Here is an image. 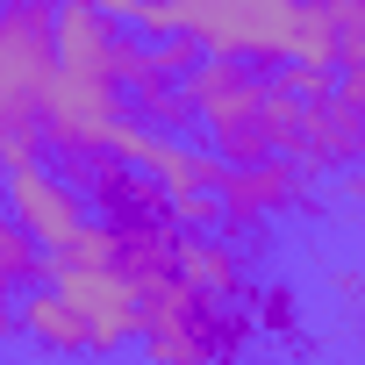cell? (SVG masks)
Segmentation results:
<instances>
[{"instance_id": "1", "label": "cell", "mask_w": 365, "mask_h": 365, "mask_svg": "<svg viewBox=\"0 0 365 365\" xmlns=\"http://www.w3.org/2000/svg\"><path fill=\"white\" fill-rule=\"evenodd\" d=\"M51 93H58V8L8 0L0 8V179L43 165Z\"/></svg>"}, {"instance_id": "2", "label": "cell", "mask_w": 365, "mask_h": 365, "mask_svg": "<svg viewBox=\"0 0 365 365\" xmlns=\"http://www.w3.org/2000/svg\"><path fill=\"white\" fill-rule=\"evenodd\" d=\"M244 329H251L244 308L208 301L201 287L172 279V287H158V294L143 301L136 351H143V365H237Z\"/></svg>"}, {"instance_id": "3", "label": "cell", "mask_w": 365, "mask_h": 365, "mask_svg": "<svg viewBox=\"0 0 365 365\" xmlns=\"http://www.w3.org/2000/svg\"><path fill=\"white\" fill-rule=\"evenodd\" d=\"M179 36H194L208 58H237L258 72L294 65L301 43V8L294 0H179Z\"/></svg>"}, {"instance_id": "4", "label": "cell", "mask_w": 365, "mask_h": 365, "mask_svg": "<svg viewBox=\"0 0 365 365\" xmlns=\"http://www.w3.org/2000/svg\"><path fill=\"white\" fill-rule=\"evenodd\" d=\"M43 279L86 315V329H93V358H115L122 344H136L143 294H136L115 265H58V258H43Z\"/></svg>"}, {"instance_id": "5", "label": "cell", "mask_w": 365, "mask_h": 365, "mask_svg": "<svg viewBox=\"0 0 365 365\" xmlns=\"http://www.w3.org/2000/svg\"><path fill=\"white\" fill-rule=\"evenodd\" d=\"M0 208L43 244V258H51V251H72V244L93 230L86 194L72 187L58 165H29V172H15V179H0Z\"/></svg>"}, {"instance_id": "6", "label": "cell", "mask_w": 365, "mask_h": 365, "mask_svg": "<svg viewBox=\"0 0 365 365\" xmlns=\"http://www.w3.org/2000/svg\"><path fill=\"white\" fill-rule=\"evenodd\" d=\"M215 201H222V230L251 237V230H265V215H308L315 208V172L301 158H265L251 172H230Z\"/></svg>"}, {"instance_id": "7", "label": "cell", "mask_w": 365, "mask_h": 365, "mask_svg": "<svg viewBox=\"0 0 365 365\" xmlns=\"http://www.w3.org/2000/svg\"><path fill=\"white\" fill-rule=\"evenodd\" d=\"M294 158L308 172H358L365 165V115L344 93L308 101L301 108V129H294Z\"/></svg>"}, {"instance_id": "8", "label": "cell", "mask_w": 365, "mask_h": 365, "mask_svg": "<svg viewBox=\"0 0 365 365\" xmlns=\"http://www.w3.org/2000/svg\"><path fill=\"white\" fill-rule=\"evenodd\" d=\"M265 101H272V79H265L258 65H237V58H208V65L187 79V108H194V122H208V129H230V122L258 115Z\"/></svg>"}, {"instance_id": "9", "label": "cell", "mask_w": 365, "mask_h": 365, "mask_svg": "<svg viewBox=\"0 0 365 365\" xmlns=\"http://www.w3.org/2000/svg\"><path fill=\"white\" fill-rule=\"evenodd\" d=\"M122 22L115 8H93V0H65L58 8V65L79 79H108L115 86V51H122Z\"/></svg>"}, {"instance_id": "10", "label": "cell", "mask_w": 365, "mask_h": 365, "mask_svg": "<svg viewBox=\"0 0 365 365\" xmlns=\"http://www.w3.org/2000/svg\"><path fill=\"white\" fill-rule=\"evenodd\" d=\"M108 230H115V272H122L143 301L179 279V244H187V237H179L172 215H165V222H108Z\"/></svg>"}, {"instance_id": "11", "label": "cell", "mask_w": 365, "mask_h": 365, "mask_svg": "<svg viewBox=\"0 0 365 365\" xmlns=\"http://www.w3.org/2000/svg\"><path fill=\"white\" fill-rule=\"evenodd\" d=\"M15 315H22V336H29L43 358H93V329H86V315H79L51 279H43V287H22Z\"/></svg>"}, {"instance_id": "12", "label": "cell", "mask_w": 365, "mask_h": 365, "mask_svg": "<svg viewBox=\"0 0 365 365\" xmlns=\"http://www.w3.org/2000/svg\"><path fill=\"white\" fill-rule=\"evenodd\" d=\"M179 279L187 287H201L208 301H244V287H251V272H244V251L230 244V237H187L179 244Z\"/></svg>"}, {"instance_id": "13", "label": "cell", "mask_w": 365, "mask_h": 365, "mask_svg": "<svg viewBox=\"0 0 365 365\" xmlns=\"http://www.w3.org/2000/svg\"><path fill=\"white\" fill-rule=\"evenodd\" d=\"M93 208H101V222H165L172 215V194L158 187L150 172H136V165H122L108 187L93 194Z\"/></svg>"}, {"instance_id": "14", "label": "cell", "mask_w": 365, "mask_h": 365, "mask_svg": "<svg viewBox=\"0 0 365 365\" xmlns=\"http://www.w3.org/2000/svg\"><path fill=\"white\" fill-rule=\"evenodd\" d=\"M129 108H136V115H150V129H158V136H179V129H194L187 86H179V79H165V72H150L143 86H129Z\"/></svg>"}, {"instance_id": "15", "label": "cell", "mask_w": 365, "mask_h": 365, "mask_svg": "<svg viewBox=\"0 0 365 365\" xmlns=\"http://www.w3.org/2000/svg\"><path fill=\"white\" fill-rule=\"evenodd\" d=\"M0 272H8L15 287H43V244L0 208Z\"/></svg>"}, {"instance_id": "16", "label": "cell", "mask_w": 365, "mask_h": 365, "mask_svg": "<svg viewBox=\"0 0 365 365\" xmlns=\"http://www.w3.org/2000/svg\"><path fill=\"white\" fill-rule=\"evenodd\" d=\"M251 322H258L265 336H294V329H301V294H294L287 279H272V287L251 301Z\"/></svg>"}, {"instance_id": "17", "label": "cell", "mask_w": 365, "mask_h": 365, "mask_svg": "<svg viewBox=\"0 0 365 365\" xmlns=\"http://www.w3.org/2000/svg\"><path fill=\"white\" fill-rule=\"evenodd\" d=\"M329 301L336 308H365V265H336L329 272Z\"/></svg>"}, {"instance_id": "18", "label": "cell", "mask_w": 365, "mask_h": 365, "mask_svg": "<svg viewBox=\"0 0 365 365\" xmlns=\"http://www.w3.org/2000/svg\"><path fill=\"white\" fill-rule=\"evenodd\" d=\"M336 93H344V101H351V108H358V115H365V65H351V72H344V79H336Z\"/></svg>"}, {"instance_id": "19", "label": "cell", "mask_w": 365, "mask_h": 365, "mask_svg": "<svg viewBox=\"0 0 365 365\" xmlns=\"http://www.w3.org/2000/svg\"><path fill=\"white\" fill-rule=\"evenodd\" d=\"M336 194H344V201H365V165H358V172H344V179H336Z\"/></svg>"}, {"instance_id": "20", "label": "cell", "mask_w": 365, "mask_h": 365, "mask_svg": "<svg viewBox=\"0 0 365 365\" xmlns=\"http://www.w3.org/2000/svg\"><path fill=\"white\" fill-rule=\"evenodd\" d=\"M358 351H365V322H358Z\"/></svg>"}]
</instances>
